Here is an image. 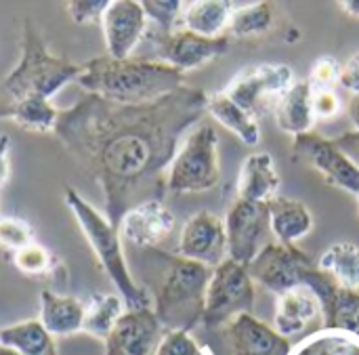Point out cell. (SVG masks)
Instances as JSON below:
<instances>
[{
  "label": "cell",
  "mask_w": 359,
  "mask_h": 355,
  "mask_svg": "<svg viewBox=\"0 0 359 355\" xmlns=\"http://www.w3.org/2000/svg\"><path fill=\"white\" fill-rule=\"evenodd\" d=\"M208 93L181 86L141 105H122L97 95L82 97L59 114L55 135L86 164L105 194V217L118 227L133 198L154 187L164 192V175L185 130L206 114Z\"/></svg>",
  "instance_id": "cell-1"
},
{
  "label": "cell",
  "mask_w": 359,
  "mask_h": 355,
  "mask_svg": "<svg viewBox=\"0 0 359 355\" xmlns=\"http://www.w3.org/2000/svg\"><path fill=\"white\" fill-rule=\"evenodd\" d=\"M76 82L88 95H97L105 101L141 105L181 88L185 84V74L160 59H114L105 53L82 63V74Z\"/></svg>",
  "instance_id": "cell-2"
},
{
  "label": "cell",
  "mask_w": 359,
  "mask_h": 355,
  "mask_svg": "<svg viewBox=\"0 0 359 355\" xmlns=\"http://www.w3.org/2000/svg\"><path fill=\"white\" fill-rule=\"evenodd\" d=\"M82 74V63L55 55L38 34L29 17L21 27V55L17 65L6 74L2 91L8 101L19 99H53L65 84L76 82Z\"/></svg>",
  "instance_id": "cell-3"
},
{
  "label": "cell",
  "mask_w": 359,
  "mask_h": 355,
  "mask_svg": "<svg viewBox=\"0 0 359 355\" xmlns=\"http://www.w3.org/2000/svg\"><path fill=\"white\" fill-rule=\"evenodd\" d=\"M65 202H67L78 227L82 229V236L90 244L93 253L97 255L103 272L116 284L124 305L128 309L149 307L151 301H149L147 293L141 286H137L130 276L118 227L103 213H99L93 204H88L74 187L65 189Z\"/></svg>",
  "instance_id": "cell-4"
},
{
  "label": "cell",
  "mask_w": 359,
  "mask_h": 355,
  "mask_svg": "<svg viewBox=\"0 0 359 355\" xmlns=\"http://www.w3.org/2000/svg\"><path fill=\"white\" fill-rule=\"evenodd\" d=\"M210 274L212 267L202 263L183 257L170 259L156 299V316L162 326L168 330H189L202 320Z\"/></svg>",
  "instance_id": "cell-5"
},
{
  "label": "cell",
  "mask_w": 359,
  "mask_h": 355,
  "mask_svg": "<svg viewBox=\"0 0 359 355\" xmlns=\"http://www.w3.org/2000/svg\"><path fill=\"white\" fill-rule=\"evenodd\" d=\"M219 135L208 122L196 124L179 145L164 175V192L175 196L204 194L219 185Z\"/></svg>",
  "instance_id": "cell-6"
},
{
  "label": "cell",
  "mask_w": 359,
  "mask_h": 355,
  "mask_svg": "<svg viewBox=\"0 0 359 355\" xmlns=\"http://www.w3.org/2000/svg\"><path fill=\"white\" fill-rule=\"evenodd\" d=\"M252 307H255V280L250 278L246 265L227 257L210 274L202 322L208 328L225 326L236 316L250 314Z\"/></svg>",
  "instance_id": "cell-7"
},
{
  "label": "cell",
  "mask_w": 359,
  "mask_h": 355,
  "mask_svg": "<svg viewBox=\"0 0 359 355\" xmlns=\"http://www.w3.org/2000/svg\"><path fill=\"white\" fill-rule=\"evenodd\" d=\"M248 274L265 290L282 295L294 286H309L318 274V265L294 244L267 242L248 265Z\"/></svg>",
  "instance_id": "cell-8"
},
{
  "label": "cell",
  "mask_w": 359,
  "mask_h": 355,
  "mask_svg": "<svg viewBox=\"0 0 359 355\" xmlns=\"http://www.w3.org/2000/svg\"><path fill=\"white\" fill-rule=\"evenodd\" d=\"M294 72L284 63H257L231 78L223 88L229 99L255 118L273 109L276 101L294 84Z\"/></svg>",
  "instance_id": "cell-9"
},
{
  "label": "cell",
  "mask_w": 359,
  "mask_h": 355,
  "mask_svg": "<svg viewBox=\"0 0 359 355\" xmlns=\"http://www.w3.org/2000/svg\"><path fill=\"white\" fill-rule=\"evenodd\" d=\"M149 38L156 46V59L177 67L183 74L204 67L229 51V36L208 38L185 27H158L156 32H149Z\"/></svg>",
  "instance_id": "cell-10"
},
{
  "label": "cell",
  "mask_w": 359,
  "mask_h": 355,
  "mask_svg": "<svg viewBox=\"0 0 359 355\" xmlns=\"http://www.w3.org/2000/svg\"><path fill=\"white\" fill-rule=\"evenodd\" d=\"M225 234L227 257L248 267L252 259L261 253V248L273 240H269L271 227L267 204L236 198L225 217Z\"/></svg>",
  "instance_id": "cell-11"
},
{
  "label": "cell",
  "mask_w": 359,
  "mask_h": 355,
  "mask_svg": "<svg viewBox=\"0 0 359 355\" xmlns=\"http://www.w3.org/2000/svg\"><path fill=\"white\" fill-rule=\"evenodd\" d=\"M292 149L294 156L309 162V166L318 170L328 185L358 196L359 166L334 143V139H326L309 130L305 135L294 137Z\"/></svg>",
  "instance_id": "cell-12"
},
{
  "label": "cell",
  "mask_w": 359,
  "mask_h": 355,
  "mask_svg": "<svg viewBox=\"0 0 359 355\" xmlns=\"http://www.w3.org/2000/svg\"><path fill=\"white\" fill-rule=\"evenodd\" d=\"M177 257L217 267L227 259V234L225 221L208 210H200L189 217L181 229Z\"/></svg>",
  "instance_id": "cell-13"
},
{
  "label": "cell",
  "mask_w": 359,
  "mask_h": 355,
  "mask_svg": "<svg viewBox=\"0 0 359 355\" xmlns=\"http://www.w3.org/2000/svg\"><path fill=\"white\" fill-rule=\"evenodd\" d=\"M177 219L162 198H147L133 204L120 219V238L137 248H154L172 236Z\"/></svg>",
  "instance_id": "cell-14"
},
{
  "label": "cell",
  "mask_w": 359,
  "mask_h": 355,
  "mask_svg": "<svg viewBox=\"0 0 359 355\" xmlns=\"http://www.w3.org/2000/svg\"><path fill=\"white\" fill-rule=\"evenodd\" d=\"M149 17L141 0H111L101 17L107 55L114 59L133 57L137 44L147 36Z\"/></svg>",
  "instance_id": "cell-15"
},
{
  "label": "cell",
  "mask_w": 359,
  "mask_h": 355,
  "mask_svg": "<svg viewBox=\"0 0 359 355\" xmlns=\"http://www.w3.org/2000/svg\"><path fill=\"white\" fill-rule=\"evenodd\" d=\"M162 337V322L151 307L128 309L105 339L107 355H154Z\"/></svg>",
  "instance_id": "cell-16"
},
{
  "label": "cell",
  "mask_w": 359,
  "mask_h": 355,
  "mask_svg": "<svg viewBox=\"0 0 359 355\" xmlns=\"http://www.w3.org/2000/svg\"><path fill=\"white\" fill-rule=\"evenodd\" d=\"M313 326L324 328V303L311 286H294L278 295L273 328L282 337L294 339Z\"/></svg>",
  "instance_id": "cell-17"
},
{
  "label": "cell",
  "mask_w": 359,
  "mask_h": 355,
  "mask_svg": "<svg viewBox=\"0 0 359 355\" xmlns=\"http://www.w3.org/2000/svg\"><path fill=\"white\" fill-rule=\"evenodd\" d=\"M225 337L231 355H290L292 343L273 326L257 320L252 314H240L225 324Z\"/></svg>",
  "instance_id": "cell-18"
},
{
  "label": "cell",
  "mask_w": 359,
  "mask_h": 355,
  "mask_svg": "<svg viewBox=\"0 0 359 355\" xmlns=\"http://www.w3.org/2000/svg\"><path fill=\"white\" fill-rule=\"evenodd\" d=\"M271 238L282 244H294L313 232V213L307 204L294 198L276 196L267 202Z\"/></svg>",
  "instance_id": "cell-19"
},
{
  "label": "cell",
  "mask_w": 359,
  "mask_h": 355,
  "mask_svg": "<svg viewBox=\"0 0 359 355\" xmlns=\"http://www.w3.org/2000/svg\"><path fill=\"white\" fill-rule=\"evenodd\" d=\"M280 175L276 168V160L267 152L250 154L238 177V198L248 202H269L278 196Z\"/></svg>",
  "instance_id": "cell-20"
},
{
  "label": "cell",
  "mask_w": 359,
  "mask_h": 355,
  "mask_svg": "<svg viewBox=\"0 0 359 355\" xmlns=\"http://www.w3.org/2000/svg\"><path fill=\"white\" fill-rule=\"evenodd\" d=\"M276 124L286 135L299 137L313 130L318 122L311 105V86L307 80H297L273 105Z\"/></svg>",
  "instance_id": "cell-21"
},
{
  "label": "cell",
  "mask_w": 359,
  "mask_h": 355,
  "mask_svg": "<svg viewBox=\"0 0 359 355\" xmlns=\"http://www.w3.org/2000/svg\"><path fill=\"white\" fill-rule=\"evenodd\" d=\"M86 307L76 297L42 290L40 295V322L53 337H67L82 330Z\"/></svg>",
  "instance_id": "cell-22"
},
{
  "label": "cell",
  "mask_w": 359,
  "mask_h": 355,
  "mask_svg": "<svg viewBox=\"0 0 359 355\" xmlns=\"http://www.w3.org/2000/svg\"><path fill=\"white\" fill-rule=\"evenodd\" d=\"M206 112L227 130H231L244 145L257 147L261 143V128L252 114L240 107L233 99L225 95V91L208 93Z\"/></svg>",
  "instance_id": "cell-23"
},
{
  "label": "cell",
  "mask_w": 359,
  "mask_h": 355,
  "mask_svg": "<svg viewBox=\"0 0 359 355\" xmlns=\"http://www.w3.org/2000/svg\"><path fill=\"white\" fill-rule=\"evenodd\" d=\"M233 15L231 0H191L181 13V27L200 36H225Z\"/></svg>",
  "instance_id": "cell-24"
},
{
  "label": "cell",
  "mask_w": 359,
  "mask_h": 355,
  "mask_svg": "<svg viewBox=\"0 0 359 355\" xmlns=\"http://www.w3.org/2000/svg\"><path fill=\"white\" fill-rule=\"evenodd\" d=\"M59 109L48 99H19V101H2L0 103V118L13 120L17 126L29 133H55Z\"/></svg>",
  "instance_id": "cell-25"
},
{
  "label": "cell",
  "mask_w": 359,
  "mask_h": 355,
  "mask_svg": "<svg viewBox=\"0 0 359 355\" xmlns=\"http://www.w3.org/2000/svg\"><path fill=\"white\" fill-rule=\"evenodd\" d=\"M324 272L339 288L359 293V246L353 242H337L326 248L318 261Z\"/></svg>",
  "instance_id": "cell-26"
},
{
  "label": "cell",
  "mask_w": 359,
  "mask_h": 355,
  "mask_svg": "<svg viewBox=\"0 0 359 355\" xmlns=\"http://www.w3.org/2000/svg\"><path fill=\"white\" fill-rule=\"evenodd\" d=\"M0 345L15 349L19 355H57L55 339L40 320H25L2 328Z\"/></svg>",
  "instance_id": "cell-27"
},
{
  "label": "cell",
  "mask_w": 359,
  "mask_h": 355,
  "mask_svg": "<svg viewBox=\"0 0 359 355\" xmlns=\"http://www.w3.org/2000/svg\"><path fill=\"white\" fill-rule=\"evenodd\" d=\"M324 328L341 330L359 339V293L339 288L337 284L324 295Z\"/></svg>",
  "instance_id": "cell-28"
},
{
  "label": "cell",
  "mask_w": 359,
  "mask_h": 355,
  "mask_svg": "<svg viewBox=\"0 0 359 355\" xmlns=\"http://www.w3.org/2000/svg\"><path fill=\"white\" fill-rule=\"evenodd\" d=\"M278 21V6L271 0H257L252 4L233 8L229 34L233 38H259L273 29Z\"/></svg>",
  "instance_id": "cell-29"
},
{
  "label": "cell",
  "mask_w": 359,
  "mask_h": 355,
  "mask_svg": "<svg viewBox=\"0 0 359 355\" xmlns=\"http://www.w3.org/2000/svg\"><path fill=\"white\" fill-rule=\"evenodd\" d=\"M290 355H359V339L341 330L322 328L294 345Z\"/></svg>",
  "instance_id": "cell-30"
},
{
  "label": "cell",
  "mask_w": 359,
  "mask_h": 355,
  "mask_svg": "<svg viewBox=\"0 0 359 355\" xmlns=\"http://www.w3.org/2000/svg\"><path fill=\"white\" fill-rule=\"evenodd\" d=\"M122 314H124L122 297H116V295H95L90 299V305L86 307L82 330H86L88 335H93L97 339H107Z\"/></svg>",
  "instance_id": "cell-31"
},
{
  "label": "cell",
  "mask_w": 359,
  "mask_h": 355,
  "mask_svg": "<svg viewBox=\"0 0 359 355\" xmlns=\"http://www.w3.org/2000/svg\"><path fill=\"white\" fill-rule=\"evenodd\" d=\"M55 257L40 244L32 242L19 250L13 253V263L19 272L29 274V276H38V274H46L53 267Z\"/></svg>",
  "instance_id": "cell-32"
},
{
  "label": "cell",
  "mask_w": 359,
  "mask_h": 355,
  "mask_svg": "<svg viewBox=\"0 0 359 355\" xmlns=\"http://www.w3.org/2000/svg\"><path fill=\"white\" fill-rule=\"evenodd\" d=\"M32 242H34V229L27 221L19 217H0V246L15 253Z\"/></svg>",
  "instance_id": "cell-33"
},
{
  "label": "cell",
  "mask_w": 359,
  "mask_h": 355,
  "mask_svg": "<svg viewBox=\"0 0 359 355\" xmlns=\"http://www.w3.org/2000/svg\"><path fill=\"white\" fill-rule=\"evenodd\" d=\"M147 17L162 29H172L181 21L183 0H141Z\"/></svg>",
  "instance_id": "cell-34"
},
{
  "label": "cell",
  "mask_w": 359,
  "mask_h": 355,
  "mask_svg": "<svg viewBox=\"0 0 359 355\" xmlns=\"http://www.w3.org/2000/svg\"><path fill=\"white\" fill-rule=\"evenodd\" d=\"M341 74H343V65L334 59V57H320L313 67L311 74L307 78L311 91H320V88H337L341 86Z\"/></svg>",
  "instance_id": "cell-35"
},
{
  "label": "cell",
  "mask_w": 359,
  "mask_h": 355,
  "mask_svg": "<svg viewBox=\"0 0 359 355\" xmlns=\"http://www.w3.org/2000/svg\"><path fill=\"white\" fill-rule=\"evenodd\" d=\"M109 4L111 0H65V11L76 25H90L101 23Z\"/></svg>",
  "instance_id": "cell-36"
},
{
  "label": "cell",
  "mask_w": 359,
  "mask_h": 355,
  "mask_svg": "<svg viewBox=\"0 0 359 355\" xmlns=\"http://www.w3.org/2000/svg\"><path fill=\"white\" fill-rule=\"evenodd\" d=\"M154 355H202L189 330H168Z\"/></svg>",
  "instance_id": "cell-37"
},
{
  "label": "cell",
  "mask_w": 359,
  "mask_h": 355,
  "mask_svg": "<svg viewBox=\"0 0 359 355\" xmlns=\"http://www.w3.org/2000/svg\"><path fill=\"white\" fill-rule=\"evenodd\" d=\"M311 105L316 120H332L343 112V101L337 88H320L311 91Z\"/></svg>",
  "instance_id": "cell-38"
},
{
  "label": "cell",
  "mask_w": 359,
  "mask_h": 355,
  "mask_svg": "<svg viewBox=\"0 0 359 355\" xmlns=\"http://www.w3.org/2000/svg\"><path fill=\"white\" fill-rule=\"evenodd\" d=\"M341 86L349 91L351 95L359 93V53H355L345 65L341 74Z\"/></svg>",
  "instance_id": "cell-39"
},
{
  "label": "cell",
  "mask_w": 359,
  "mask_h": 355,
  "mask_svg": "<svg viewBox=\"0 0 359 355\" xmlns=\"http://www.w3.org/2000/svg\"><path fill=\"white\" fill-rule=\"evenodd\" d=\"M334 143L359 166V130L343 133V135L334 137Z\"/></svg>",
  "instance_id": "cell-40"
},
{
  "label": "cell",
  "mask_w": 359,
  "mask_h": 355,
  "mask_svg": "<svg viewBox=\"0 0 359 355\" xmlns=\"http://www.w3.org/2000/svg\"><path fill=\"white\" fill-rule=\"evenodd\" d=\"M8 137L0 135V187L8 179Z\"/></svg>",
  "instance_id": "cell-41"
},
{
  "label": "cell",
  "mask_w": 359,
  "mask_h": 355,
  "mask_svg": "<svg viewBox=\"0 0 359 355\" xmlns=\"http://www.w3.org/2000/svg\"><path fill=\"white\" fill-rule=\"evenodd\" d=\"M347 114H349V118H351L353 128L359 130V93L351 95V99H349V103H347Z\"/></svg>",
  "instance_id": "cell-42"
},
{
  "label": "cell",
  "mask_w": 359,
  "mask_h": 355,
  "mask_svg": "<svg viewBox=\"0 0 359 355\" xmlns=\"http://www.w3.org/2000/svg\"><path fill=\"white\" fill-rule=\"evenodd\" d=\"M339 6L349 15V17H355L359 19V0H337Z\"/></svg>",
  "instance_id": "cell-43"
},
{
  "label": "cell",
  "mask_w": 359,
  "mask_h": 355,
  "mask_svg": "<svg viewBox=\"0 0 359 355\" xmlns=\"http://www.w3.org/2000/svg\"><path fill=\"white\" fill-rule=\"evenodd\" d=\"M0 355H19L15 349L6 347V345H0Z\"/></svg>",
  "instance_id": "cell-44"
},
{
  "label": "cell",
  "mask_w": 359,
  "mask_h": 355,
  "mask_svg": "<svg viewBox=\"0 0 359 355\" xmlns=\"http://www.w3.org/2000/svg\"><path fill=\"white\" fill-rule=\"evenodd\" d=\"M358 204H359V194H358Z\"/></svg>",
  "instance_id": "cell-45"
}]
</instances>
